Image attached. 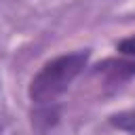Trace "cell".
<instances>
[{
	"instance_id": "6da1fadb",
	"label": "cell",
	"mask_w": 135,
	"mask_h": 135,
	"mask_svg": "<svg viewBox=\"0 0 135 135\" xmlns=\"http://www.w3.org/2000/svg\"><path fill=\"white\" fill-rule=\"evenodd\" d=\"M86 61H89L86 49L46 61L42 65V70L30 82V99L36 105L53 103L63 91H68V86L74 82V78L86 68Z\"/></svg>"
},
{
	"instance_id": "7a4b0ae2",
	"label": "cell",
	"mask_w": 135,
	"mask_h": 135,
	"mask_svg": "<svg viewBox=\"0 0 135 135\" xmlns=\"http://www.w3.org/2000/svg\"><path fill=\"white\" fill-rule=\"evenodd\" d=\"M97 72L105 76L108 84H120L127 78L135 76V61H103L97 65Z\"/></svg>"
},
{
	"instance_id": "3957f363",
	"label": "cell",
	"mask_w": 135,
	"mask_h": 135,
	"mask_svg": "<svg viewBox=\"0 0 135 135\" xmlns=\"http://www.w3.org/2000/svg\"><path fill=\"white\" fill-rule=\"evenodd\" d=\"M110 122L127 133H135V108L131 110H124V112H118L114 116H110Z\"/></svg>"
},
{
	"instance_id": "277c9868",
	"label": "cell",
	"mask_w": 135,
	"mask_h": 135,
	"mask_svg": "<svg viewBox=\"0 0 135 135\" xmlns=\"http://www.w3.org/2000/svg\"><path fill=\"white\" fill-rule=\"evenodd\" d=\"M116 51L122 53V55H129V57H135V34L129 36V38H122L118 44H116Z\"/></svg>"
}]
</instances>
